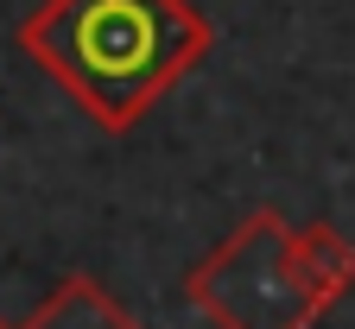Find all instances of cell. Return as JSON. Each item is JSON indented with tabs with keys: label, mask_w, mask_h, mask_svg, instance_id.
I'll list each match as a JSON object with an SVG mask.
<instances>
[{
	"label": "cell",
	"mask_w": 355,
	"mask_h": 329,
	"mask_svg": "<svg viewBox=\"0 0 355 329\" xmlns=\"http://www.w3.org/2000/svg\"><path fill=\"white\" fill-rule=\"evenodd\" d=\"M0 329H13V323H0Z\"/></svg>",
	"instance_id": "5"
},
{
	"label": "cell",
	"mask_w": 355,
	"mask_h": 329,
	"mask_svg": "<svg viewBox=\"0 0 355 329\" xmlns=\"http://www.w3.org/2000/svg\"><path fill=\"white\" fill-rule=\"evenodd\" d=\"M13 329H146L140 317H133L102 278H89V272H64L58 285H51V298H44L26 323H13Z\"/></svg>",
	"instance_id": "3"
},
{
	"label": "cell",
	"mask_w": 355,
	"mask_h": 329,
	"mask_svg": "<svg viewBox=\"0 0 355 329\" xmlns=\"http://www.w3.org/2000/svg\"><path fill=\"white\" fill-rule=\"evenodd\" d=\"M209 19L191 0H38L19 51L102 133H133L209 57Z\"/></svg>",
	"instance_id": "1"
},
{
	"label": "cell",
	"mask_w": 355,
	"mask_h": 329,
	"mask_svg": "<svg viewBox=\"0 0 355 329\" xmlns=\"http://www.w3.org/2000/svg\"><path fill=\"white\" fill-rule=\"evenodd\" d=\"M184 298L216 329H311L336 310L298 260V228L266 203L241 215L222 241L184 272Z\"/></svg>",
	"instance_id": "2"
},
{
	"label": "cell",
	"mask_w": 355,
	"mask_h": 329,
	"mask_svg": "<svg viewBox=\"0 0 355 329\" xmlns=\"http://www.w3.org/2000/svg\"><path fill=\"white\" fill-rule=\"evenodd\" d=\"M298 260H304L311 285H318L330 304H343L355 292V241L336 222H304L298 228Z\"/></svg>",
	"instance_id": "4"
}]
</instances>
